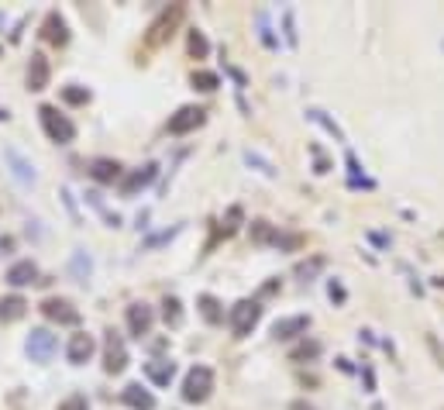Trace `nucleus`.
<instances>
[{"mask_svg": "<svg viewBox=\"0 0 444 410\" xmlns=\"http://www.w3.org/2000/svg\"><path fill=\"white\" fill-rule=\"evenodd\" d=\"M55 348H59V341H55L52 331L35 328L32 334H28V355H32V362H52Z\"/></svg>", "mask_w": 444, "mask_h": 410, "instance_id": "obj_7", "label": "nucleus"}, {"mask_svg": "<svg viewBox=\"0 0 444 410\" xmlns=\"http://www.w3.org/2000/svg\"><path fill=\"white\" fill-rule=\"evenodd\" d=\"M207 52H210V41L203 39V32H190V55L193 59H207Z\"/></svg>", "mask_w": 444, "mask_h": 410, "instance_id": "obj_28", "label": "nucleus"}, {"mask_svg": "<svg viewBox=\"0 0 444 410\" xmlns=\"http://www.w3.org/2000/svg\"><path fill=\"white\" fill-rule=\"evenodd\" d=\"M162 317H165V324L179 328V324H183V303H179L176 296H165V303H162Z\"/></svg>", "mask_w": 444, "mask_h": 410, "instance_id": "obj_25", "label": "nucleus"}, {"mask_svg": "<svg viewBox=\"0 0 444 410\" xmlns=\"http://www.w3.org/2000/svg\"><path fill=\"white\" fill-rule=\"evenodd\" d=\"M197 307H200V314H203V321H207V324H221V321H224V310H221L217 296L203 293L200 300H197Z\"/></svg>", "mask_w": 444, "mask_h": 410, "instance_id": "obj_21", "label": "nucleus"}, {"mask_svg": "<svg viewBox=\"0 0 444 410\" xmlns=\"http://www.w3.org/2000/svg\"><path fill=\"white\" fill-rule=\"evenodd\" d=\"M317 355H321V345H317V341H303L300 348H293V352H289V359H293V362H303V359H317Z\"/></svg>", "mask_w": 444, "mask_h": 410, "instance_id": "obj_27", "label": "nucleus"}, {"mask_svg": "<svg viewBox=\"0 0 444 410\" xmlns=\"http://www.w3.org/2000/svg\"><path fill=\"white\" fill-rule=\"evenodd\" d=\"M39 121H41V128H45V135H48L55 145H69V142H76V124L69 121L59 107L41 104V107H39Z\"/></svg>", "mask_w": 444, "mask_h": 410, "instance_id": "obj_1", "label": "nucleus"}, {"mask_svg": "<svg viewBox=\"0 0 444 410\" xmlns=\"http://www.w3.org/2000/svg\"><path fill=\"white\" fill-rule=\"evenodd\" d=\"M276 235H279V231H276L269 221H255V224H251V242H255V245H276Z\"/></svg>", "mask_w": 444, "mask_h": 410, "instance_id": "obj_23", "label": "nucleus"}, {"mask_svg": "<svg viewBox=\"0 0 444 410\" xmlns=\"http://www.w3.org/2000/svg\"><path fill=\"white\" fill-rule=\"evenodd\" d=\"M310 328V317L307 314H296V317H283L272 324V338L276 341H286V338H296V334H307Z\"/></svg>", "mask_w": 444, "mask_h": 410, "instance_id": "obj_15", "label": "nucleus"}, {"mask_svg": "<svg viewBox=\"0 0 444 410\" xmlns=\"http://www.w3.org/2000/svg\"><path fill=\"white\" fill-rule=\"evenodd\" d=\"M59 410H90V400H86L83 393H73V397H66V400L59 404Z\"/></svg>", "mask_w": 444, "mask_h": 410, "instance_id": "obj_31", "label": "nucleus"}, {"mask_svg": "<svg viewBox=\"0 0 444 410\" xmlns=\"http://www.w3.org/2000/svg\"><path fill=\"white\" fill-rule=\"evenodd\" d=\"M4 156H7V163H11V172H14V179H18L21 186H35V179H39V176H35V165L28 163V159H25L18 149H11V145L4 149Z\"/></svg>", "mask_w": 444, "mask_h": 410, "instance_id": "obj_12", "label": "nucleus"}, {"mask_svg": "<svg viewBox=\"0 0 444 410\" xmlns=\"http://www.w3.org/2000/svg\"><path fill=\"white\" fill-rule=\"evenodd\" d=\"M25 310H28V300L25 296H0V321L4 324H11V321H21L25 317Z\"/></svg>", "mask_w": 444, "mask_h": 410, "instance_id": "obj_19", "label": "nucleus"}, {"mask_svg": "<svg viewBox=\"0 0 444 410\" xmlns=\"http://www.w3.org/2000/svg\"><path fill=\"white\" fill-rule=\"evenodd\" d=\"M214 393V369L210 366H193L183 379V400L186 404H207Z\"/></svg>", "mask_w": 444, "mask_h": 410, "instance_id": "obj_3", "label": "nucleus"}, {"mask_svg": "<svg viewBox=\"0 0 444 410\" xmlns=\"http://www.w3.org/2000/svg\"><path fill=\"white\" fill-rule=\"evenodd\" d=\"M90 176H93L97 183H118L124 176V169L118 159H104V156H100V159L90 163Z\"/></svg>", "mask_w": 444, "mask_h": 410, "instance_id": "obj_16", "label": "nucleus"}, {"mask_svg": "<svg viewBox=\"0 0 444 410\" xmlns=\"http://www.w3.org/2000/svg\"><path fill=\"white\" fill-rule=\"evenodd\" d=\"M39 280V266L32 262V259H21V262H14L11 269H7V283L11 287H28V283H35Z\"/></svg>", "mask_w": 444, "mask_h": 410, "instance_id": "obj_17", "label": "nucleus"}, {"mask_svg": "<svg viewBox=\"0 0 444 410\" xmlns=\"http://www.w3.org/2000/svg\"><path fill=\"white\" fill-rule=\"evenodd\" d=\"M193 86L203 90V93H210V90H217V86H221V76H217V73H210V69H197V73H193Z\"/></svg>", "mask_w": 444, "mask_h": 410, "instance_id": "obj_26", "label": "nucleus"}, {"mask_svg": "<svg viewBox=\"0 0 444 410\" xmlns=\"http://www.w3.org/2000/svg\"><path fill=\"white\" fill-rule=\"evenodd\" d=\"M289 410H314V407H310V404H303V400H293V404H289Z\"/></svg>", "mask_w": 444, "mask_h": 410, "instance_id": "obj_33", "label": "nucleus"}, {"mask_svg": "<svg viewBox=\"0 0 444 410\" xmlns=\"http://www.w3.org/2000/svg\"><path fill=\"white\" fill-rule=\"evenodd\" d=\"M152 324H155V310L148 303H131L127 307V331H131V338H145L152 331Z\"/></svg>", "mask_w": 444, "mask_h": 410, "instance_id": "obj_9", "label": "nucleus"}, {"mask_svg": "<svg viewBox=\"0 0 444 410\" xmlns=\"http://www.w3.org/2000/svg\"><path fill=\"white\" fill-rule=\"evenodd\" d=\"M155 172H159L155 163H145V165H138V169H131V172L121 179V193L124 197H134L138 190H145V186L155 179Z\"/></svg>", "mask_w": 444, "mask_h": 410, "instance_id": "obj_11", "label": "nucleus"}, {"mask_svg": "<svg viewBox=\"0 0 444 410\" xmlns=\"http://www.w3.org/2000/svg\"><path fill=\"white\" fill-rule=\"evenodd\" d=\"M62 100L80 107V104H86V100H90V90H86V86H62Z\"/></svg>", "mask_w": 444, "mask_h": 410, "instance_id": "obj_29", "label": "nucleus"}, {"mask_svg": "<svg viewBox=\"0 0 444 410\" xmlns=\"http://www.w3.org/2000/svg\"><path fill=\"white\" fill-rule=\"evenodd\" d=\"M41 39L48 41V45H66L69 41V25H66V18L59 14V11H48L45 14V21H41Z\"/></svg>", "mask_w": 444, "mask_h": 410, "instance_id": "obj_10", "label": "nucleus"}, {"mask_svg": "<svg viewBox=\"0 0 444 410\" xmlns=\"http://www.w3.org/2000/svg\"><path fill=\"white\" fill-rule=\"evenodd\" d=\"M203 121H207V111L203 107H197V104H186V107H179L172 118H169V135H190V131H197V128H203Z\"/></svg>", "mask_w": 444, "mask_h": 410, "instance_id": "obj_5", "label": "nucleus"}, {"mask_svg": "<svg viewBox=\"0 0 444 410\" xmlns=\"http://www.w3.org/2000/svg\"><path fill=\"white\" fill-rule=\"evenodd\" d=\"M321 269H324V259H310V262L296 266V276H300V280H314Z\"/></svg>", "mask_w": 444, "mask_h": 410, "instance_id": "obj_30", "label": "nucleus"}, {"mask_svg": "<svg viewBox=\"0 0 444 410\" xmlns=\"http://www.w3.org/2000/svg\"><path fill=\"white\" fill-rule=\"evenodd\" d=\"M127 366V348H124L121 334L118 331H107V341H104V369L111 372V376H118L124 372Z\"/></svg>", "mask_w": 444, "mask_h": 410, "instance_id": "obj_8", "label": "nucleus"}, {"mask_svg": "<svg viewBox=\"0 0 444 410\" xmlns=\"http://www.w3.org/2000/svg\"><path fill=\"white\" fill-rule=\"evenodd\" d=\"M145 376H148L155 386H169V383H172V376H176V362H169V359H155V362H148V366H145Z\"/></svg>", "mask_w": 444, "mask_h": 410, "instance_id": "obj_20", "label": "nucleus"}, {"mask_svg": "<svg viewBox=\"0 0 444 410\" xmlns=\"http://www.w3.org/2000/svg\"><path fill=\"white\" fill-rule=\"evenodd\" d=\"M231 331H235V338H248L255 324L262 321V303L258 300H238L235 307H231Z\"/></svg>", "mask_w": 444, "mask_h": 410, "instance_id": "obj_4", "label": "nucleus"}, {"mask_svg": "<svg viewBox=\"0 0 444 410\" xmlns=\"http://www.w3.org/2000/svg\"><path fill=\"white\" fill-rule=\"evenodd\" d=\"M303 245V235H276V248H300Z\"/></svg>", "mask_w": 444, "mask_h": 410, "instance_id": "obj_32", "label": "nucleus"}, {"mask_svg": "<svg viewBox=\"0 0 444 410\" xmlns=\"http://www.w3.org/2000/svg\"><path fill=\"white\" fill-rule=\"evenodd\" d=\"M41 314H45L48 321H55V324H66V328H76V324H80V310H76L69 300H62V296L41 300Z\"/></svg>", "mask_w": 444, "mask_h": 410, "instance_id": "obj_6", "label": "nucleus"}, {"mask_svg": "<svg viewBox=\"0 0 444 410\" xmlns=\"http://www.w3.org/2000/svg\"><path fill=\"white\" fill-rule=\"evenodd\" d=\"M69 269H73V276H76L80 283H86V280H90V273H93V262H90V255H86L83 248H76V255H73Z\"/></svg>", "mask_w": 444, "mask_h": 410, "instance_id": "obj_24", "label": "nucleus"}, {"mask_svg": "<svg viewBox=\"0 0 444 410\" xmlns=\"http://www.w3.org/2000/svg\"><path fill=\"white\" fill-rule=\"evenodd\" d=\"M97 352V341L86 334V331H80V334H73L69 338V348H66V355H69V362L73 366H83V362H90V355Z\"/></svg>", "mask_w": 444, "mask_h": 410, "instance_id": "obj_13", "label": "nucleus"}, {"mask_svg": "<svg viewBox=\"0 0 444 410\" xmlns=\"http://www.w3.org/2000/svg\"><path fill=\"white\" fill-rule=\"evenodd\" d=\"M183 14H186V7L183 4H172L169 11H162L159 18L152 21V28H148V35H145V48H159L165 41L176 35V25L183 21Z\"/></svg>", "mask_w": 444, "mask_h": 410, "instance_id": "obj_2", "label": "nucleus"}, {"mask_svg": "<svg viewBox=\"0 0 444 410\" xmlns=\"http://www.w3.org/2000/svg\"><path fill=\"white\" fill-rule=\"evenodd\" d=\"M124 404L131 410H155V397L141 386V383H131V386H124Z\"/></svg>", "mask_w": 444, "mask_h": 410, "instance_id": "obj_18", "label": "nucleus"}, {"mask_svg": "<svg viewBox=\"0 0 444 410\" xmlns=\"http://www.w3.org/2000/svg\"><path fill=\"white\" fill-rule=\"evenodd\" d=\"M242 221H244V210L238 204L235 207H228V217L221 221V231H217V238H231L238 228H242Z\"/></svg>", "mask_w": 444, "mask_h": 410, "instance_id": "obj_22", "label": "nucleus"}, {"mask_svg": "<svg viewBox=\"0 0 444 410\" xmlns=\"http://www.w3.org/2000/svg\"><path fill=\"white\" fill-rule=\"evenodd\" d=\"M48 80H52V66H48V59L41 55V52H35L32 55V62H28V90H45L48 86Z\"/></svg>", "mask_w": 444, "mask_h": 410, "instance_id": "obj_14", "label": "nucleus"}]
</instances>
